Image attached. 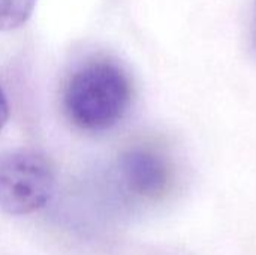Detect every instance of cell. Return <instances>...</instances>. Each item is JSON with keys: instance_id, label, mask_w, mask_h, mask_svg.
Wrapping results in <instances>:
<instances>
[{"instance_id": "4", "label": "cell", "mask_w": 256, "mask_h": 255, "mask_svg": "<svg viewBox=\"0 0 256 255\" xmlns=\"http://www.w3.org/2000/svg\"><path fill=\"white\" fill-rule=\"evenodd\" d=\"M38 0H0V32L14 30L27 23Z\"/></svg>"}, {"instance_id": "1", "label": "cell", "mask_w": 256, "mask_h": 255, "mask_svg": "<svg viewBox=\"0 0 256 255\" xmlns=\"http://www.w3.org/2000/svg\"><path fill=\"white\" fill-rule=\"evenodd\" d=\"M132 102V84L116 63L96 60L81 66L63 90L68 120L86 132H104L116 126Z\"/></svg>"}, {"instance_id": "5", "label": "cell", "mask_w": 256, "mask_h": 255, "mask_svg": "<svg viewBox=\"0 0 256 255\" xmlns=\"http://www.w3.org/2000/svg\"><path fill=\"white\" fill-rule=\"evenodd\" d=\"M8 117H9V105H8V99H6L3 89L0 87V129L8 122Z\"/></svg>"}, {"instance_id": "2", "label": "cell", "mask_w": 256, "mask_h": 255, "mask_svg": "<svg viewBox=\"0 0 256 255\" xmlns=\"http://www.w3.org/2000/svg\"><path fill=\"white\" fill-rule=\"evenodd\" d=\"M56 191V168L42 153L14 150L0 155V212L24 216L45 207Z\"/></svg>"}, {"instance_id": "3", "label": "cell", "mask_w": 256, "mask_h": 255, "mask_svg": "<svg viewBox=\"0 0 256 255\" xmlns=\"http://www.w3.org/2000/svg\"><path fill=\"white\" fill-rule=\"evenodd\" d=\"M120 179L132 195L159 200L171 185V168L165 156L152 149H132L120 159Z\"/></svg>"}]
</instances>
